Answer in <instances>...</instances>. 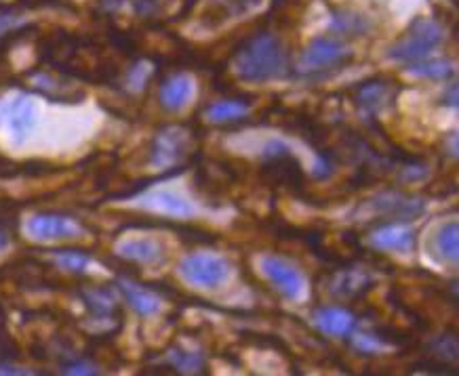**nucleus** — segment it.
Here are the masks:
<instances>
[{
  "label": "nucleus",
  "mask_w": 459,
  "mask_h": 376,
  "mask_svg": "<svg viewBox=\"0 0 459 376\" xmlns=\"http://www.w3.org/2000/svg\"><path fill=\"white\" fill-rule=\"evenodd\" d=\"M398 93H401V84L384 76L369 78L348 89L350 99L367 116H377L379 112L394 106Z\"/></svg>",
  "instance_id": "nucleus-8"
},
{
  "label": "nucleus",
  "mask_w": 459,
  "mask_h": 376,
  "mask_svg": "<svg viewBox=\"0 0 459 376\" xmlns=\"http://www.w3.org/2000/svg\"><path fill=\"white\" fill-rule=\"evenodd\" d=\"M81 299L89 307V329L101 337L117 335L120 330L118 296L108 286H82Z\"/></svg>",
  "instance_id": "nucleus-7"
},
{
  "label": "nucleus",
  "mask_w": 459,
  "mask_h": 376,
  "mask_svg": "<svg viewBox=\"0 0 459 376\" xmlns=\"http://www.w3.org/2000/svg\"><path fill=\"white\" fill-rule=\"evenodd\" d=\"M192 99V81L181 72H173L165 81L160 82L159 89V103L162 110L178 114L188 106Z\"/></svg>",
  "instance_id": "nucleus-21"
},
{
  "label": "nucleus",
  "mask_w": 459,
  "mask_h": 376,
  "mask_svg": "<svg viewBox=\"0 0 459 376\" xmlns=\"http://www.w3.org/2000/svg\"><path fill=\"white\" fill-rule=\"evenodd\" d=\"M0 3H7V0H0Z\"/></svg>",
  "instance_id": "nucleus-31"
},
{
  "label": "nucleus",
  "mask_w": 459,
  "mask_h": 376,
  "mask_svg": "<svg viewBox=\"0 0 459 376\" xmlns=\"http://www.w3.org/2000/svg\"><path fill=\"white\" fill-rule=\"evenodd\" d=\"M179 274L192 286L215 290L228 280V263L217 254L195 252L181 261Z\"/></svg>",
  "instance_id": "nucleus-9"
},
{
  "label": "nucleus",
  "mask_w": 459,
  "mask_h": 376,
  "mask_svg": "<svg viewBox=\"0 0 459 376\" xmlns=\"http://www.w3.org/2000/svg\"><path fill=\"white\" fill-rule=\"evenodd\" d=\"M432 254L438 261H451L457 263V221L443 223L437 232H434L430 240Z\"/></svg>",
  "instance_id": "nucleus-24"
},
{
  "label": "nucleus",
  "mask_w": 459,
  "mask_h": 376,
  "mask_svg": "<svg viewBox=\"0 0 459 376\" xmlns=\"http://www.w3.org/2000/svg\"><path fill=\"white\" fill-rule=\"evenodd\" d=\"M259 3L262 0H211L203 20L207 26H220L230 17L249 13V11L259 7Z\"/></svg>",
  "instance_id": "nucleus-23"
},
{
  "label": "nucleus",
  "mask_w": 459,
  "mask_h": 376,
  "mask_svg": "<svg viewBox=\"0 0 459 376\" xmlns=\"http://www.w3.org/2000/svg\"><path fill=\"white\" fill-rule=\"evenodd\" d=\"M376 28V21L369 15L362 13L359 9L352 7H340L333 9L331 13V30L340 38H360V36H369Z\"/></svg>",
  "instance_id": "nucleus-16"
},
{
  "label": "nucleus",
  "mask_w": 459,
  "mask_h": 376,
  "mask_svg": "<svg viewBox=\"0 0 459 376\" xmlns=\"http://www.w3.org/2000/svg\"><path fill=\"white\" fill-rule=\"evenodd\" d=\"M140 206L146 210L159 212V215L173 217V219H186V217L195 215V206L171 190H156L152 193H146V196L140 198Z\"/></svg>",
  "instance_id": "nucleus-18"
},
{
  "label": "nucleus",
  "mask_w": 459,
  "mask_h": 376,
  "mask_svg": "<svg viewBox=\"0 0 459 376\" xmlns=\"http://www.w3.org/2000/svg\"><path fill=\"white\" fill-rule=\"evenodd\" d=\"M314 324L323 335L350 337L356 326V315L346 307L323 305L314 312Z\"/></svg>",
  "instance_id": "nucleus-20"
},
{
  "label": "nucleus",
  "mask_w": 459,
  "mask_h": 376,
  "mask_svg": "<svg viewBox=\"0 0 459 376\" xmlns=\"http://www.w3.org/2000/svg\"><path fill=\"white\" fill-rule=\"evenodd\" d=\"M28 84L36 93L51 101L78 103L84 99V89L76 82V78L59 74L56 70H36L28 74Z\"/></svg>",
  "instance_id": "nucleus-12"
},
{
  "label": "nucleus",
  "mask_w": 459,
  "mask_h": 376,
  "mask_svg": "<svg viewBox=\"0 0 459 376\" xmlns=\"http://www.w3.org/2000/svg\"><path fill=\"white\" fill-rule=\"evenodd\" d=\"M253 101L247 97H223L220 101L209 103L203 110V116L209 124L232 126L240 124L249 118Z\"/></svg>",
  "instance_id": "nucleus-15"
},
{
  "label": "nucleus",
  "mask_w": 459,
  "mask_h": 376,
  "mask_svg": "<svg viewBox=\"0 0 459 376\" xmlns=\"http://www.w3.org/2000/svg\"><path fill=\"white\" fill-rule=\"evenodd\" d=\"M167 360L171 362L175 372L192 374V372H203L204 370V355L201 351H195V349H179V347L169 349Z\"/></svg>",
  "instance_id": "nucleus-26"
},
{
  "label": "nucleus",
  "mask_w": 459,
  "mask_h": 376,
  "mask_svg": "<svg viewBox=\"0 0 459 376\" xmlns=\"http://www.w3.org/2000/svg\"><path fill=\"white\" fill-rule=\"evenodd\" d=\"M371 244L382 251L407 254L415 251V232L404 223H384L371 234Z\"/></svg>",
  "instance_id": "nucleus-19"
},
{
  "label": "nucleus",
  "mask_w": 459,
  "mask_h": 376,
  "mask_svg": "<svg viewBox=\"0 0 459 376\" xmlns=\"http://www.w3.org/2000/svg\"><path fill=\"white\" fill-rule=\"evenodd\" d=\"M426 210V200L415 193L404 192H382L376 198L365 200L352 212V219L369 226H384V223H407L418 219Z\"/></svg>",
  "instance_id": "nucleus-3"
},
{
  "label": "nucleus",
  "mask_w": 459,
  "mask_h": 376,
  "mask_svg": "<svg viewBox=\"0 0 459 376\" xmlns=\"http://www.w3.org/2000/svg\"><path fill=\"white\" fill-rule=\"evenodd\" d=\"M376 286V278L371 276L369 267L365 265H342L327 276L325 290L335 299L354 301L362 299Z\"/></svg>",
  "instance_id": "nucleus-10"
},
{
  "label": "nucleus",
  "mask_w": 459,
  "mask_h": 376,
  "mask_svg": "<svg viewBox=\"0 0 459 376\" xmlns=\"http://www.w3.org/2000/svg\"><path fill=\"white\" fill-rule=\"evenodd\" d=\"M259 175L265 184L285 187L301 198L306 196V173L301 162L281 139H272L259 151Z\"/></svg>",
  "instance_id": "nucleus-4"
},
{
  "label": "nucleus",
  "mask_w": 459,
  "mask_h": 376,
  "mask_svg": "<svg viewBox=\"0 0 459 376\" xmlns=\"http://www.w3.org/2000/svg\"><path fill=\"white\" fill-rule=\"evenodd\" d=\"M51 259L56 261L59 269L70 271V274L81 276L91 265V254L81 251V248H57L51 252Z\"/></svg>",
  "instance_id": "nucleus-25"
},
{
  "label": "nucleus",
  "mask_w": 459,
  "mask_h": 376,
  "mask_svg": "<svg viewBox=\"0 0 459 376\" xmlns=\"http://www.w3.org/2000/svg\"><path fill=\"white\" fill-rule=\"evenodd\" d=\"M0 126L9 132L13 143L22 145L36 126V106L28 95H15L0 101Z\"/></svg>",
  "instance_id": "nucleus-11"
},
{
  "label": "nucleus",
  "mask_w": 459,
  "mask_h": 376,
  "mask_svg": "<svg viewBox=\"0 0 459 376\" xmlns=\"http://www.w3.org/2000/svg\"><path fill=\"white\" fill-rule=\"evenodd\" d=\"M198 135L195 129L181 124L165 126L156 132L150 143V165L160 171H175V167H184L196 151Z\"/></svg>",
  "instance_id": "nucleus-5"
},
{
  "label": "nucleus",
  "mask_w": 459,
  "mask_h": 376,
  "mask_svg": "<svg viewBox=\"0 0 459 376\" xmlns=\"http://www.w3.org/2000/svg\"><path fill=\"white\" fill-rule=\"evenodd\" d=\"M118 286L126 303L133 307V312L142 315V318H152V315L160 312V296L150 286H143L140 282H133L129 278H123V280L118 282Z\"/></svg>",
  "instance_id": "nucleus-22"
},
{
  "label": "nucleus",
  "mask_w": 459,
  "mask_h": 376,
  "mask_svg": "<svg viewBox=\"0 0 459 376\" xmlns=\"http://www.w3.org/2000/svg\"><path fill=\"white\" fill-rule=\"evenodd\" d=\"M230 64L240 81L262 84L279 81L291 72V53L279 32L257 30L232 48Z\"/></svg>",
  "instance_id": "nucleus-1"
},
{
  "label": "nucleus",
  "mask_w": 459,
  "mask_h": 376,
  "mask_svg": "<svg viewBox=\"0 0 459 376\" xmlns=\"http://www.w3.org/2000/svg\"><path fill=\"white\" fill-rule=\"evenodd\" d=\"M354 57V48H350L340 36H316L299 53L298 62L291 64V72L301 81L318 82L340 74Z\"/></svg>",
  "instance_id": "nucleus-2"
},
{
  "label": "nucleus",
  "mask_w": 459,
  "mask_h": 376,
  "mask_svg": "<svg viewBox=\"0 0 459 376\" xmlns=\"http://www.w3.org/2000/svg\"><path fill=\"white\" fill-rule=\"evenodd\" d=\"M26 232L30 238L39 242H62L78 238V235L84 234V229L72 217L45 212V215H34L26 223Z\"/></svg>",
  "instance_id": "nucleus-14"
},
{
  "label": "nucleus",
  "mask_w": 459,
  "mask_h": 376,
  "mask_svg": "<svg viewBox=\"0 0 459 376\" xmlns=\"http://www.w3.org/2000/svg\"><path fill=\"white\" fill-rule=\"evenodd\" d=\"M17 345L13 343V338L9 337V332L4 330L3 320H0V362H9L17 357Z\"/></svg>",
  "instance_id": "nucleus-29"
},
{
  "label": "nucleus",
  "mask_w": 459,
  "mask_h": 376,
  "mask_svg": "<svg viewBox=\"0 0 459 376\" xmlns=\"http://www.w3.org/2000/svg\"><path fill=\"white\" fill-rule=\"evenodd\" d=\"M445 40V28L437 20L418 17L401 38L390 47L388 57L401 64H413L430 57Z\"/></svg>",
  "instance_id": "nucleus-6"
},
{
  "label": "nucleus",
  "mask_w": 459,
  "mask_h": 376,
  "mask_svg": "<svg viewBox=\"0 0 459 376\" xmlns=\"http://www.w3.org/2000/svg\"><path fill=\"white\" fill-rule=\"evenodd\" d=\"M409 72L413 76L430 78V81H446L455 74V68L449 62H438V59H420V62L409 64Z\"/></svg>",
  "instance_id": "nucleus-28"
},
{
  "label": "nucleus",
  "mask_w": 459,
  "mask_h": 376,
  "mask_svg": "<svg viewBox=\"0 0 459 376\" xmlns=\"http://www.w3.org/2000/svg\"><path fill=\"white\" fill-rule=\"evenodd\" d=\"M120 259L135 265H154L165 261L167 251L159 240L154 238H126L117 246Z\"/></svg>",
  "instance_id": "nucleus-17"
},
{
  "label": "nucleus",
  "mask_w": 459,
  "mask_h": 376,
  "mask_svg": "<svg viewBox=\"0 0 459 376\" xmlns=\"http://www.w3.org/2000/svg\"><path fill=\"white\" fill-rule=\"evenodd\" d=\"M9 242H11V238H9V229L4 227V226H0V252H3L4 248L9 246Z\"/></svg>",
  "instance_id": "nucleus-30"
},
{
  "label": "nucleus",
  "mask_w": 459,
  "mask_h": 376,
  "mask_svg": "<svg viewBox=\"0 0 459 376\" xmlns=\"http://www.w3.org/2000/svg\"><path fill=\"white\" fill-rule=\"evenodd\" d=\"M259 265H262V274L265 276V280L279 290L285 299H301V295H304L306 290V280L298 267L287 263V261H282L281 257H272V254L262 257V263Z\"/></svg>",
  "instance_id": "nucleus-13"
},
{
  "label": "nucleus",
  "mask_w": 459,
  "mask_h": 376,
  "mask_svg": "<svg viewBox=\"0 0 459 376\" xmlns=\"http://www.w3.org/2000/svg\"><path fill=\"white\" fill-rule=\"evenodd\" d=\"M30 28H32V23H28L26 17L17 13V11H0V45L20 38V36L26 34Z\"/></svg>",
  "instance_id": "nucleus-27"
}]
</instances>
